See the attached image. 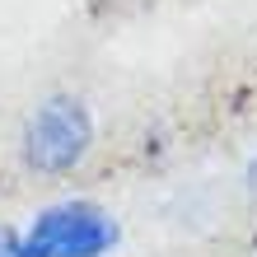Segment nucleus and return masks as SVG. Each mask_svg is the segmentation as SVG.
<instances>
[{
	"mask_svg": "<svg viewBox=\"0 0 257 257\" xmlns=\"http://www.w3.org/2000/svg\"><path fill=\"white\" fill-rule=\"evenodd\" d=\"M33 257H112L122 248V220L94 196H56L24 224Z\"/></svg>",
	"mask_w": 257,
	"mask_h": 257,
	"instance_id": "f03ea898",
	"label": "nucleus"
},
{
	"mask_svg": "<svg viewBox=\"0 0 257 257\" xmlns=\"http://www.w3.org/2000/svg\"><path fill=\"white\" fill-rule=\"evenodd\" d=\"M252 257H257V243H252Z\"/></svg>",
	"mask_w": 257,
	"mask_h": 257,
	"instance_id": "39448f33",
	"label": "nucleus"
},
{
	"mask_svg": "<svg viewBox=\"0 0 257 257\" xmlns=\"http://www.w3.org/2000/svg\"><path fill=\"white\" fill-rule=\"evenodd\" d=\"M94 150H98V117L89 108V98L75 89L42 94L24 112L19 136H14L19 169L33 178H47V183H66V178L84 173Z\"/></svg>",
	"mask_w": 257,
	"mask_h": 257,
	"instance_id": "f257e3e1",
	"label": "nucleus"
},
{
	"mask_svg": "<svg viewBox=\"0 0 257 257\" xmlns=\"http://www.w3.org/2000/svg\"><path fill=\"white\" fill-rule=\"evenodd\" d=\"M0 257H33V248H28L24 229H14V224H0Z\"/></svg>",
	"mask_w": 257,
	"mask_h": 257,
	"instance_id": "7ed1b4c3",
	"label": "nucleus"
},
{
	"mask_svg": "<svg viewBox=\"0 0 257 257\" xmlns=\"http://www.w3.org/2000/svg\"><path fill=\"white\" fill-rule=\"evenodd\" d=\"M243 187L257 192V159H248V169H243Z\"/></svg>",
	"mask_w": 257,
	"mask_h": 257,
	"instance_id": "20e7f679",
	"label": "nucleus"
}]
</instances>
